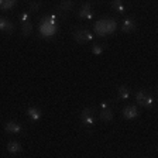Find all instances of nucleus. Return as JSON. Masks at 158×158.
I'll return each mask as SVG.
<instances>
[{"label": "nucleus", "mask_w": 158, "mask_h": 158, "mask_svg": "<svg viewBox=\"0 0 158 158\" xmlns=\"http://www.w3.org/2000/svg\"><path fill=\"white\" fill-rule=\"evenodd\" d=\"M135 103L140 105V106H143V107H147V109L154 107V105H155L152 96L150 95L147 90H144V89L135 92Z\"/></svg>", "instance_id": "obj_1"}, {"label": "nucleus", "mask_w": 158, "mask_h": 158, "mask_svg": "<svg viewBox=\"0 0 158 158\" xmlns=\"http://www.w3.org/2000/svg\"><path fill=\"white\" fill-rule=\"evenodd\" d=\"M81 120L85 127H92L95 126L96 117H95V109L93 107H85L81 113Z\"/></svg>", "instance_id": "obj_2"}, {"label": "nucleus", "mask_w": 158, "mask_h": 158, "mask_svg": "<svg viewBox=\"0 0 158 158\" xmlns=\"http://www.w3.org/2000/svg\"><path fill=\"white\" fill-rule=\"evenodd\" d=\"M73 40H75L76 43H89V41H92L93 40V34L86 28H79L76 31H73Z\"/></svg>", "instance_id": "obj_3"}, {"label": "nucleus", "mask_w": 158, "mask_h": 158, "mask_svg": "<svg viewBox=\"0 0 158 158\" xmlns=\"http://www.w3.org/2000/svg\"><path fill=\"white\" fill-rule=\"evenodd\" d=\"M123 117L126 118V120H134V118H137L138 116H140V112H138L137 106H133V105H128L126 106L124 109H123Z\"/></svg>", "instance_id": "obj_4"}, {"label": "nucleus", "mask_w": 158, "mask_h": 158, "mask_svg": "<svg viewBox=\"0 0 158 158\" xmlns=\"http://www.w3.org/2000/svg\"><path fill=\"white\" fill-rule=\"evenodd\" d=\"M4 131L10 133V134H20V133L23 131V126L20 124V123H17V122L10 120V122L4 123Z\"/></svg>", "instance_id": "obj_5"}, {"label": "nucleus", "mask_w": 158, "mask_h": 158, "mask_svg": "<svg viewBox=\"0 0 158 158\" xmlns=\"http://www.w3.org/2000/svg\"><path fill=\"white\" fill-rule=\"evenodd\" d=\"M78 16L81 17V19H85V20H92L93 10H92V6H90V3H83L82 6H81V9H79Z\"/></svg>", "instance_id": "obj_6"}, {"label": "nucleus", "mask_w": 158, "mask_h": 158, "mask_svg": "<svg viewBox=\"0 0 158 158\" xmlns=\"http://www.w3.org/2000/svg\"><path fill=\"white\" fill-rule=\"evenodd\" d=\"M6 148H7V151H9L10 154H13V155L21 152V150H23L21 144H20L19 141H16V140H10V141H7Z\"/></svg>", "instance_id": "obj_7"}, {"label": "nucleus", "mask_w": 158, "mask_h": 158, "mask_svg": "<svg viewBox=\"0 0 158 158\" xmlns=\"http://www.w3.org/2000/svg\"><path fill=\"white\" fill-rule=\"evenodd\" d=\"M135 27H137V23H135L134 19H124V21H123L122 24V30L124 31V33H131V31H134Z\"/></svg>", "instance_id": "obj_8"}, {"label": "nucleus", "mask_w": 158, "mask_h": 158, "mask_svg": "<svg viewBox=\"0 0 158 158\" xmlns=\"http://www.w3.org/2000/svg\"><path fill=\"white\" fill-rule=\"evenodd\" d=\"M27 116H28L30 120L37 122V120H40V118L43 117V112L38 107H28L27 109Z\"/></svg>", "instance_id": "obj_9"}, {"label": "nucleus", "mask_w": 158, "mask_h": 158, "mask_svg": "<svg viewBox=\"0 0 158 158\" xmlns=\"http://www.w3.org/2000/svg\"><path fill=\"white\" fill-rule=\"evenodd\" d=\"M0 30L4 31V33H11L14 30V24L11 23L7 17H2V19H0Z\"/></svg>", "instance_id": "obj_10"}, {"label": "nucleus", "mask_w": 158, "mask_h": 158, "mask_svg": "<svg viewBox=\"0 0 158 158\" xmlns=\"http://www.w3.org/2000/svg\"><path fill=\"white\" fill-rule=\"evenodd\" d=\"M99 117H100V120H102V122H105V123L112 122V120H113V110H112V107L102 109V110H100V113H99Z\"/></svg>", "instance_id": "obj_11"}, {"label": "nucleus", "mask_w": 158, "mask_h": 158, "mask_svg": "<svg viewBox=\"0 0 158 158\" xmlns=\"http://www.w3.org/2000/svg\"><path fill=\"white\" fill-rule=\"evenodd\" d=\"M117 96L120 100H127L128 98H130V89L127 88V86L122 85L117 88Z\"/></svg>", "instance_id": "obj_12"}, {"label": "nucleus", "mask_w": 158, "mask_h": 158, "mask_svg": "<svg viewBox=\"0 0 158 158\" xmlns=\"http://www.w3.org/2000/svg\"><path fill=\"white\" fill-rule=\"evenodd\" d=\"M73 6H75V3H73L72 0H64V2H61V3L56 6V9L59 10V11H69V10H72Z\"/></svg>", "instance_id": "obj_13"}, {"label": "nucleus", "mask_w": 158, "mask_h": 158, "mask_svg": "<svg viewBox=\"0 0 158 158\" xmlns=\"http://www.w3.org/2000/svg\"><path fill=\"white\" fill-rule=\"evenodd\" d=\"M109 4H110L112 9H114L116 11H118V13H124L126 11V6L123 4L122 0H114V2H110Z\"/></svg>", "instance_id": "obj_14"}, {"label": "nucleus", "mask_w": 158, "mask_h": 158, "mask_svg": "<svg viewBox=\"0 0 158 158\" xmlns=\"http://www.w3.org/2000/svg\"><path fill=\"white\" fill-rule=\"evenodd\" d=\"M16 4H17L16 0H2L0 2V9L10 10V9H13V7H16Z\"/></svg>", "instance_id": "obj_15"}, {"label": "nucleus", "mask_w": 158, "mask_h": 158, "mask_svg": "<svg viewBox=\"0 0 158 158\" xmlns=\"http://www.w3.org/2000/svg\"><path fill=\"white\" fill-rule=\"evenodd\" d=\"M21 31H23L24 37H28L30 34L33 33V23H31V21H27V23L21 24Z\"/></svg>", "instance_id": "obj_16"}, {"label": "nucleus", "mask_w": 158, "mask_h": 158, "mask_svg": "<svg viewBox=\"0 0 158 158\" xmlns=\"http://www.w3.org/2000/svg\"><path fill=\"white\" fill-rule=\"evenodd\" d=\"M105 49H106L105 44H95V45L92 47V54H95V55H100Z\"/></svg>", "instance_id": "obj_17"}, {"label": "nucleus", "mask_w": 158, "mask_h": 158, "mask_svg": "<svg viewBox=\"0 0 158 158\" xmlns=\"http://www.w3.org/2000/svg\"><path fill=\"white\" fill-rule=\"evenodd\" d=\"M41 7H43V2H28L30 11H38Z\"/></svg>", "instance_id": "obj_18"}, {"label": "nucleus", "mask_w": 158, "mask_h": 158, "mask_svg": "<svg viewBox=\"0 0 158 158\" xmlns=\"http://www.w3.org/2000/svg\"><path fill=\"white\" fill-rule=\"evenodd\" d=\"M19 19H20V23H21V24L27 23V21H31V20H30V13H27V11H26V13H21V14H20Z\"/></svg>", "instance_id": "obj_19"}, {"label": "nucleus", "mask_w": 158, "mask_h": 158, "mask_svg": "<svg viewBox=\"0 0 158 158\" xmlns=\"http://www.w3.org/2000/svg\"><path fill=\"white\" fill-rule=\"evenodd\" d=\"M109 107H112V106H110V102H102L100 103V109H109Z\"/></svg>", "instance_id": "obj_20"}, {"label": "nucleus", "mask_w": 158, "mask_h": 158, "mask_svg": "<svg viewBox=\"0 0 158 158\" xmlns=\"http://www.w3.org/2000/svg\"><path fill=\"white\" fill-rule=\"evenodd\" d=\"M157 96H158V88H157Z\"/></svg>", "instance_id": "obj_21"}]
</instances>
